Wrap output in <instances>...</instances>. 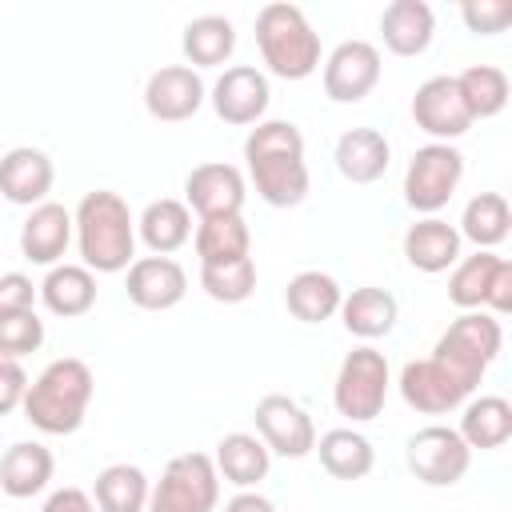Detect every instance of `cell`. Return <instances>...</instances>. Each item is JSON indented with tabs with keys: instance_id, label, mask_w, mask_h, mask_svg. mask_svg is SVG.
Wrapping results in <instances>:
<instances>
[{
	"instance_id": "31",
	"label": "cell",
	"mask_w": 512,
	"mask_h": 512,
	"mask_svg": "<svg viewBox=\"0 0 512 512\" xmlns=\"http://www.w3.org/2000/svg\"><path fill=\"white\" fill-rule=\"evenodd\" d=\"M180 48L188 56V68L192 64L196 68H216V64H224L236 52V28H232L228 16H216V12L196 16V20L184 24Z\"/></svg>"
},
{
	"instance_id": "12",
	"label": "cell",
	"mask_w": 512,
	"mask_h": 512,
	"mask_svg": "<svg viewBox=\"0 0 512 512\" xmlns=\"http://www.w3.org/2000/svg\"><path fill=\"white\" fill-rule=\"evenodd\" d=\"M380 52L368 40H344L324 60V96L336 104H360L380 84Z\"/></svg>"
},
{
	"instance_id": "24",
	"label": "cell",
	"mask_w": 512,
	"mask_h": 512,
	"mask_svg": "<svg viewBox=\"0 0 512 512\" xmlns=\"http://www.w3.org/2000/svg\"><path fill=\"white\" fill-rule=\"evenodd\" d=\"M36 296L44 300V308L52 316L76 320V316L92 312V304H96V276L84 264H56L36 284Z\"/></svg>"
},
{
	"instance_id": "7",
	"label": "cell",
	"mask_w": 512,
	"mask_h": 512,
	"mask_svg": "<svg viewBox=\"0 0 512 512\" xmlns=\"http://www.w3.org/2000/svg\"><path fill=\"white\" fill-rule=\"evenodd\" d=\"M220 500V476L212 456L180 452L168 460L148 492V512H212Z\"/></svg>"
},
{
	"instance_id": "9",
	"label": "cell",
	"mask_w": 512,
	"mask_h": 512,
	"mask_svg": "<svg viewBox=\"0 0 512 512\" xmlns=\"http://www.w3.org/2000/svg\"><path fill=\"white\" fill-rule=\"evenodd\" d=\"M404 460H408V472L420 484H428V488H452V484L464 480V472L472 464V448L460 440L456 428L428 424V428H420V432L408 436Z\"/></svg>"
},
{
	"instance_id": "11",
	"label": "cell",
	"mask_w": 512,
	"mask_h": 512,
	"mask_svg": "<svg viewBox=\"0 0 512 512\" xmlns=\"http://www.w3.org/2000/svg\"><path fill=\"white\" fill-rule=\"evenodd\" d=\"M396 384H400L404 404L416 408V412H424V416H444V412L460 408V404L472 396V388H468L452 368H444L436 356L408 360V364L400 368V380H396Z\"/></svg>"
},
{
	"instance_id": "32",
	"label": "cell",
	"mask_w": 512,
	"mask_h": 512,
	"mask_svg": "<svg viewBox=\"0 0 512 512\" xmlns=\"http://www.w3.org/2000/svg\"><path fill=\"white\" fill-rule=\"evenodd\" d=\"M508 228H512V212H508V200L500 192H480L464 204V216H460V240H472L476 252H492L496 244L508 240Z\"/></svg>"
},
{
	"instance_id": "18",
	"label": "cell",
	"mask_w": 512,
	"mask_h": 512,
	"mask_svg": "<svg viewBox=\"0 0 512 512\" xmlns=\"http://www.w3.org/2000/svg\"><path fill=\"white\" fill-rule=\"evenodd\" d=\"M52 180H56V168H52L48 152H40L32 144L8 148L0 156V196L12 204H24V208L44 204L52 192Z\"/></svg>"
},
{
	"instance_id": "36",
	"label": "cell",
	"mask_w": 512,
	"mask_h": 512,
	"mask_svg": "<svg viewBox=\"0 0 512 512\" xmlns=\"http://www.w3.org/2000/svg\"><path fill=\"white\" fill-rule=\"evenodd\" d=\"M496 264H500L496 252H476V256L456 260V268L448 276V300L464 312H480L488 300V284H492Z\"/></svg>"
},
{
	"instance_id": "13",
	"label": "cell",
	"mask_w": 512,
	"mask_h": 512,
	"mask_svg": "<svg viewBox=\"0 0 512 512\" xmlns=\"http://www.w3.org/2000/svg\"><path fill=\"white\" fill-rule=\"evenodd\" d=\"M212 112L224 120V124H236V128H248V124H260L264 112H268V100H272V88H268V76L252 64H232L216 76L212 92Z\"/></svg>"
},
{
	"instance_id": "41",
	"label": "cell",
	"mask_w": 512,
	"mask_h": 512,
	"mask_svg": "<svg viewBox=\"0 0 512 512\" xmlns=\"http://www.w3.org/2000/svg\"><path fill=\"white\" fill-rule=\"evenodd\" d=\"M36 304V284L24 272H4L0 276V312H20Z\"/></svg>"
},
{
	"instance_id": "5",
	"label": "cell",
	"mask_w": 512,
	"mask_h": 512,
	"mask_svg": "<svg viewBox=\"0 0 512 512\" xmlns=\"http://www.w3.org/2000/svg\"><path fill=\"white\" fill-rule=\"evenodd\" d=\"M500 344H504V328L492 312H464L444 328L432 356L444 368H452L468 388H476L488 364L500 356Z\"/></svg>"
},
{
	"instance_id": "44",
	"label": "cell",
	"mask_w": 512,
	"mask_h": 512,
	"mask_svg": "<svg viewBox=\"0 0 512 512\" xmlns=\"http://www.w3.org/2000/svg\"><path fill=\"white\" fill-rule=\"evenodd\" d=\"M224 512H276V504L268 500V496H260V492H236L228 504H224Z\"/></svg>"
},
{
	"instance_id": "25",
	"label": "cell",
	"mask_w": 512,
	"mask_h": 512,
	"mask_svg": "<svg viewBox=\"0 0 512 512\" xmlns=\"http://www.w3.org/2000/svg\"><path fill=\"white\" fill-rule=\"evenodd\" d=\"M396 316H400V304L388 288H376V284H364V288H352L344 300H340V320L352 336L360 340H380L396 328Z\"/></svg>"
},
{
	"instance_id": "15",
	"label": "cell",
	"mask_w": 512,
	"mask_h": 512,
	"mask_svg": "<svg viewBox=\"0 0 512 512\" xmlns=\"http://www.w3.org/2000/svg\"><path fill=\"white\" fill-rule=\"evenodd\" d=\"M204 100H208V88H204L200 72L188 64H164L144 84V108L152 120H164V124L192 120Z\"/></svg>"
},
{
	"instance_id": "27",
	"label": "cell",
	"mask_w": 512,
	"mask_h": 512,
	"mask_svg": "<svg viewBox=\"0 0 512 512\" xmlns=\"http://www.w3.org/2000/svg\"><path fill=\"white\" fill-rule=\"evenodd\" d=\"M136 232H140V240L148 244L152 256H172L176 248H184L192 240V212H188L184 200L160 196L140 212Z\"/></svg>"
},
{
	"instance_id": "28",
	"label": "cell",
	"mask_w": 512,
	"mask_h": 512,
	"mask_svg": "<svg viewBox=\"0 0 512 512\" xmlns=\"http://www.w3.org/2000/svg\"><path fill=\"white\" fill-rule=\"evenodd\" d=\"M340 300H344L340 284L328 272H320V268L296 272L288 280V288H284V304H288V312L300 324H324V320H332L340 312Z\"/></svg>"
},
{
	"instance_id": "14",
	"label": "cell",
	"mask_w": 512,
	"mask_h": 512,
	"mask_svg": "<svg viewBox=\"0 0 512 512\" xmlns=\"http://www.w3.org/2000/svg\"><path fill=\"white\" fill-rule=\"evenodd\" d=\"M412 120L420 132L432 136V144H452L472 128V116L464 108V96L456 88V76H428L412 96Z\"/></svg>"
},
{
	"instance_id": "8",
	"label": "cell",
	"mask_w": 512,
	"mask_h": 512,
	"mask_svg": "<svg viewBox=\"0 0 512 512\" xmlns=\"http://www.w3.org/2000/svg\"><path fill=\"white\" fill-rule=\"evenodd\" d=\"M464 176V156L456 144H424L412 152L408 168H404V200L412 212H424V216H436L456 184Z\"/></svg>"
},
{
	"instance_id": "42",
	"label": "cell",
	"mask_w": 512,
	"mask_h": 512,
	"mask_svg": "<svg viewBox=\"0 0 512 512\" xmlns=\"http://www.w3.org/2000/svg\"><path fill=\"white\" fill-rule=\"evenodd\" d=\"M484 308H492V316H496V320L512 312V260H504V256H500V264H496V272H492V284H488V300H484Z\"/></svg>"
},
{
	"instance_id": "34",
	"label": "cell",
	"mask_w": 512,
	"mask_h": 512,
	"mask_svg": "<svg viewBox=\"0 0 512 512\" xmlns=\"http://www.w3.org/2000/svg\"><path fill=\"white\" fill-rule=\"evenodd\" d=\"M148 492L152 484L136 464H108L92 484V504L100 512H144Z\"/></svg>"
},
{
	"instance_id": "6",
	"label": "cell",
	"mask_w": 512,
	"mask_h": 512,
	"mask_svg": "<svg viewBox=\"0 0 512 512\" xmlns=\"http://www.w3.org/2000/svg\"><path fill=\"white\" fill-rule=\"evenodd\" d=\"M388 384H392V372H388V356L372 344L364 348H352L336 372V384H332V404L340 416H348L352 424H368L384 412V400H388Z\"/></svg>"
},
{
	"instance_id": "45",
	"label": "cell",
	"mask_w": 512,
	"mask_h": 512,
	"mask_svg": "<svg viewBox=\"0 0 512 512\" xmlns=\"http://www.w3.org/2000/svg\"><path fill=\"white\" fill-rule=\"evenodd\" d=\"M0 452H4V444H0Z\"/></svg>"
},
{
	"instance_id": "21",
	"label": "cell",
	"mask_w": 512,
	"mask_h": 512,
	"mask_svg": "<svg viewBox=\"0 0 512 512\" xmlns=\"http://www.w3.org/2000/svg\"><path fill=\"white\" fill-rule=\"evenodd\" d=\"M380 36L392 56H420L436 36V16L424 0H392L380 12Z\"/></svg>"
},
{
	"instance_id": "4",
	"label": "cell",
	"mask_w": 512,
	"mask_h": 512,
	"mask_svg": "<svg viewBox=\"0 0 512 512\" xmlns=\"http://www.w3.org/2000/svg\"><path fill=\"white\" fill-rule=\"evenodd\" d=\"M256 48L280 80H304L320 68V36L296 4H264L256 12Z\"/></svg>"
},
{
	"instance_id": "1",
	"label": "cell",
	"mask_w": 512,
	"mask_h": 512,
	"mask_svg": "<svg viewBox=\"0 0 512 512\" xmlns=\"http://www.w3.org/2000/svg\"><path fill=\"white\" fill-rule=\"evenodd\" d=\"M244 164L264 204L296 208L308 196L304 136L292 120H260L244 140Z\"/></svg>"
},
{
	"instance_id": "2",
	"label": "cell",
	"mask_w": 512,
	"mask_h": 512,
	"mask_svg": "<svg viewBox=\"0 0 512 512\" xmlns=\"http://www.w3.org/2000/svg\"><path fill=\"white\" fill-rule=\"evenodd\" d=\"M72 232L88 272L112 276V272H124L136 256V216L120 192H108V188L88 192L72 216Z\"/></svg>"
},
{
	"instance_id": "37",
	"label": "cell",
	"mask_w": 512,
	"mask_h": 512,
	"mask_svg": "<svg viewBox=\"0 0 512 512\" xmlns=\"http://www.w3.org/2000/svg\"><path fill=\"white\" fill-rule=\"evenodd\" d=\"M200 288L216 304H244L256 292V260L240 256L228 264H200Z\"/></svg>"
},
{
	"instance_id": "17",
	"label": "cell",
	"mask_w": 512,
	"mask_h": 512,
	"mask_svg": "<svg viewBox=\"0 0 512 512\" xmlns=\"http://www.w3.org/2000/svg\"><path fill=\"white\" fill-rule=\"evenodd\" d=\"M128 300L144 312H168L184 300L188 276L172 256H140L128 264Z\"/></svg>"
},
{
	"instance_id": "38",
	"label": "cell",
	"mask_w": 512,
	"mask_h": 512,
	"mask_svg": "<svg viewBox=\"0 0 512 512\" xmlns=\"http://www.w3.org/2000/svg\"><path fill=\"white\" fill-rule=\"evenodd\" d=\"M40 344H44V320L36 316V308L0 312V356L4 360H20L36 352Z\"/></svg>"
},
{
	"instance_id": "23",
	"label": "cell",
	"mask_w": 512,
	"mask_h": 512,
	"mask_svg": "<svg viewBox=\"0 0 512 512\" xmlns=\"http://www.w3.org/2000/svg\"><path fill=\"white\" fill-rule=\"evenodd\" d=\"M52 468H56V460L44 444L20 440V444L0 452V492H8L12 500H28V496L48 488Z\"/></svg>"
},
{
	"instance_id": "33",
	"label": "cell",
	"mask_w": 512,
	"mask_h": 512,
	"mask_svg": "<svg viewBox=\"0 0 512 512\" xmlns=\"http://www.w3.org/2000/svg\"><path fill=\"white\" fill-rule=\"evenodd\" d=\"M192 244H196L200 264H228V260L248 256L252 232H248L240 212L236 216H204L192 232Z\"/></svg>"
},
{
	"instance_id": "39",
	"label": "cell",
	"mask_w": 512,
	"mask_h": 512,
	"mask_svg": "<svg viewBox=\"0 0 512 512\" xmlns=\"http://www.w3.org/2000/svg\"><path fill=\"white\" fill-rule=\"evenodd\" d=\"M460 16H464L468 32H476V36H496V32H504V28L512 24V4H508V0H468V4L460 8Z\"/></svg>"
},
{
	"instance_id": "29",
	"label": "cell",
	"mask_w": 512,
	"mask_h": 512,
	"mask_svg": "<svg viewBox=\"0 0 512 512\" xmlns=\"http://www.w3.org/2000/svg\"><path fill=\"white\" fill-rule=\"evenodd\" d=\"M320 452V468L332 476V480H364L376 464V452H372V440L356 428H332L316 440Z\"/></svg>"
},
{
	"instance_id": "35",
	"label": "cell",
	"mask_w": 512,
	"mask_h": 512,
	"mask_svg": "<svg viewBox=\"0 0 512 512\" xmlns=\"http://www.w3.org/2000/svg\"><path fill=\"white\" fill-rule=\"evenodd\" d=\"M456 88L464 96V108H468L472 124L500 116L504 104H508V76L496 64H472V68H464L456 76Z\"/></svg>"
},
{
	"instance_id": "22",
	"label": "cell",
	"mask_w": 512,
	"mask_h": 512,
	"mask_svg": "<svg viewBox=\"0 0 512 512\" xmlns=\"http://www.w3.org/2000/svg\"><path fill=\"white\" fill-rule=\"evenodd\" d=\"M336 172L352 184H372L388 172V160H392V144L384 140V132L376 128H348L340 132L336 140Z\"/></svg>"
},
{
	"instance_id": "3",
	"label": "cell",
	"mask_w": 512,
	"mask_h": 512,
	"mask_svg": "<svg viewBox=\"0 0 512 512\" xmlns=\"http://www.w3.org/2000/svg\"><path fill=\"white\" fill-rule=\"evenodd\" d=\"M92 392H96V380H92V368L76 356H60L52 360L24 392L20 408H24V420L44 432V436H72L84 416H88V404H92Z\"/></svg>"
},
{
	"instance_id": "43",
	"label": "cell",
	"mask_w": 512,
	"mask_h": 512,
	"mask_svg": "<svg viewBox=\"0 0 512 512\" xmlns=\"http://www.w3.org/2000/svg\"><path fill=\"white\" fill-rule=\"evenodd\" d=\"M40 512H96V504L84 488H56Z\"/></svg>"
},
{
	"instance_id": "40",
	"label": "cell",
	"mask_w": 512,
	"mask_h": 512,
	"mask_svg": "<svg viewBox=\"0 0 512 512\" xmlns=\"http://www.w3.org/2000/svg\"><path fill=\"white\" fill-rule=\"evenodd\" d=\"M24 392H28V372L20 368V360H4L0 356V416L20 408Z\"/></svg>"
},
{
	"instance_id": "10",
	"label": "cell",
	"mask_w": 512,
	"mask_h": 512,
	"mask_svg": "<svg viewBox=\"0 0 512 512\" xmlns=\"http://www.w3.org/2000/svg\"><path fill=\"white\" fill-rule=\"evenodd\" d=\"M252 420H256V436L264 440V448L276 452V456H284V460H300V456H308L316 448V424H312V416L292 396H284V392H268L256 404Z\"/></svg>"
},
{
	"instance_id": "26",
	"label": "cell",
	"mask_w": 512,
	"mask_h": 512,
	"mask_svg": "<svg viewBox=\"0 0 512 512\" xmlns=\"http://www.w3.org/2000/svg\"><path fill=\"white\" fill-rule=\"evenodd\" d=\"M212 464H216V476H224L228 484H236V488L244 492V488L260 484V480L268 476L272 452H268L264 440L252 436V432H228V436H220Z\"/></svg>"
},
{
	"instance_id": "20",
	"label": "cell",
	"mask_w": 512,
	"mask_h": 512,
	"mask_svg": "<svg viewBox=\"0 0 512 512\" xmlns=\"http://www.w3.org/2000/svg\"><path fill=\"white\" fill-rule=\"evenodd\" d=\"M404 260L428 276L448 272L460 260V232L440 216H424L404 232Z\"/></svg>"
},
{
	"instance_id": "30",
	"label": "cell",
	"mask_w": 512,
	"mask_h": 512,
	"mask_svg": "<svg viewBox=\"0 0 512 512\" xmlns=\"http://www.w3.org/2000/svg\"><path fill=\"white\" fill-rule=\"evenodd\" d=\"M460 440L468 448H480V452H492L500 444H508L512 436V404L504 396H476V400H464V416H460Z\"/></svg>"
},
{
	"instance_id": "19",
	"label": "cell",
	"mask_w": 512,
	"mask_h": 512,
	"mask_svg": "<svg viewBox=\"0 0 512 512\" xmlns=\"http://www.w3.org/2000/svg\"><path fill=\"white\" fill-rule=\"evenodd\" d=\"M72 244V212L56 200H44L28 212V220L20 224V252L28 264H44L56 268L60 256Z\"/></svg>"
},
{
	"instance_id": "16",
	"label": "cell",
	"mask_w": 512,
	"mask_h": 512,
	"mask_svg": "<svg viewBox=\"0 0 512 512\" xmlns=\"http://www.w3.org/2000/svg\"><path fill=\"white\" fill-rule=\"evenodd\" d=\"M244 196H248L244 172L236 164H224V160L196 164L184 180V204L200 220L204 216H236L244 208Z\"/></svg>"
}]
</instances>
